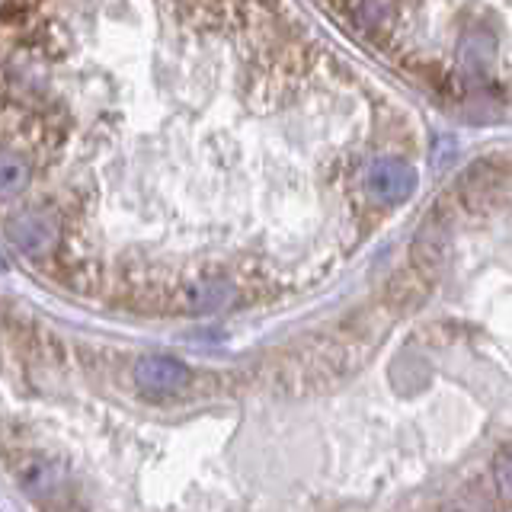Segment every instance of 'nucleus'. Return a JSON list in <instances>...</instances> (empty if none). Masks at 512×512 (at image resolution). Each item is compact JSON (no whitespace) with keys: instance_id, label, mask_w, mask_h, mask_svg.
<instances>
[{"instance_id":"39448f33","label":"nucleus","mask_w":512,"mask_h":512,"mask_svg":"<svg viewBox=\"0 0 512 512\" xmlns=\"http://www.w3.org/2000/svg\"><path fill=\"white\" fill-rule=\"evenodd\" d=\"M13 474L16 480H20V487L29 493V496H45V493H55L64 471L58 468V464L52 458H42V455H20L13 464Z\"/></svg>"},{"instance_id":"f03ea898","label":"nucleus","mask_w":512,"mask_h":512,"mask_svg":"<svg viewBox=\"0 0 512 512\" xmlns=\"http://www.w3.org/2000/svg\"><path fill=\"white\" fill-rule=\"evenodd\" d=\"M320 7L436 100L512 106V0H320Z\"/></svg>"},{"instance_id":"f257e3e1","label":"nucleus","mask_w":512,"mask_h":512,"mask_svg":"<svg viewBox=\"0 0 512 512\" xmlns=\"http://www.w3.org/2000/svg\"><path fill=\"white\" fill-rule=\"evenodd\" d=\"M388 381L397 400L455 388L461 490L512 506V157L461 173L432 205L391 292Z\"/></svg>"},{"instance_id":"7ed1b4c3","label":"nucleus","mask_w":512,"mask_h":512,"mask_svg":"<svg viewBox=\"0 0 512 512\" xmlns=\"http://www.w3.org/2000/svg\"><path fill=\"white\" fill-rule=\"evenodd\" d=\"M4 231L10 237V244L20 250L26 260L45 263V260H55L64 231H68V221H64V212L58 205H32L10 215Z\"/></svg>"},{"instance_id":"423d86ee","label":"nucleus","mask_w":512,"mask_h":512,"mask_svg":"<svg viewBox=\"0 0 512 512\" xmlns=\"http://www.w3.org/2000/svg\"><path fill=\"white\" fill-rule=\"evenodd\" d=\"M32 176V164L26 160V154L0 148V205L20 199Z\"/></svg>"},{"instance_id":"20e7f679","label":"nucleus","mask_w":512,"mask_h":512,"mask_svg":"<svg viewBox=\"0 0 512 512\" xmlns=\"http://www.w3.org/2000/svg\"><path fill=\"white\" fill-rule=\"evenodd\" d=\"M189 372L183 362H176L170 356H148L135 365V384L144 394H173L186 384Z\"/></svg>"}]
</instances>
